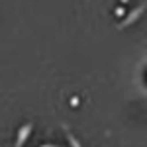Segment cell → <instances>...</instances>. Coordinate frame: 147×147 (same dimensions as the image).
<instances>
[{
	"mask_svg": "<svg viewBox=\"0 0 147 147\" xmlns=\"http://www.w3.org/2000/svg\"><path fill=\"white\" fill-rule=\"evenodd\" d=\"M145 10H147V0H145V2H141L139 6H136L134 10H129L127 14H125V16H124V20H122V22L118 24V30H125L127 26H131V24H136L137 20L141 18V14H143Z\"/></svg>",
	"mask_w": 147,
	"mask_h": 147,
	"instance_id": "6da1fadb",
	"label": "cell"
},
{
	"mask_svg": "<svg viewBox=\"0 0 147 147\" xmlns=\"http://www.w3.org/2000/svg\"><path fill=\"white\" fill-rule=\"evenodd\" d=\"M32 131H34V122H26V124L20 125V127H18V131H16L14 147H24V145H26V141L30 139Z\"/></svg>",
	"mask_w": 147,
	"mask_h": 147,
	"instance_id": "7a4b0ae2",
	"label": "cell"
},
{
	"mask_svg": "<svg viewBox=\"0 0 147 147\" xmlns=\"http://www.w3.org/2000/svg\"><path fill=\"white\" fill-rule=\"evenodd\" d=\"M63 131H65V137H67V141H69V145H71V147H82V145H80V141L77 139V136L69 129V125L63 124Z\"/></svg>",
	"mask_w": 147,
	"mask_h": 147,
	"instance_id": "3957f363",
	"label": "cell"
},
{
	"mask_svg": "<svg viewBox=\"0 0 147 147\" xmlns=\"http://www.w3.org/2000/svg\"><path fill=\"white\" fill-rule=\"evenodd\" d=\"M39 147H61V145H55V143H41Z\"/></svg>",
	"mask_w": 147,
	"mask_h": 147,
	"instance_id": "277c9868",
	"label": "cell"
},
{
	"mask_svg": "<svg viewBox=\"0 0 147 147\" xmlns=\"http://www.w3.org/2000/svg\"><path fill=\"white\" fill-rule=\"evenodd\" d=\"M116 14H118V16H124V8H122V6H120V8H116Z\"/></svg>",
	"mask_w": 147,
	"mask_h": 147,
	"instance_id": "5b68a950",
	"label": "cell"
},
{
	"mask_svg": "<svg viewBox=\"0 0 147 147\" xmlns=\"http://www.w3.org/2000/svg\"><path fill=\"white\" fill-rule=\"evenodd\" d=\"M71 106H79V98H73L71 100Z\"/></svg>",
	"mask_w": 147,
	"mask_h": 147,
	"instance_id": "8992f818",
	"label": "cell"
}]
</instances>
